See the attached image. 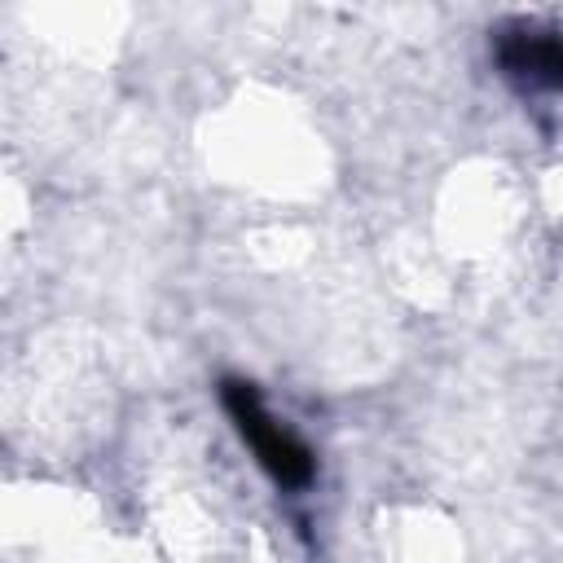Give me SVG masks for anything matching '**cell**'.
Segmentation results:
<instances>
[{
  "instance_id": "1",
  "label": "cell",
  "mask_w": 563,
  "mask_h": 563,
  "mask_svg": "<svg viewBox=\"0 0 563 563\" xmlns=\"http://www.w3.org/2000/svg\"><path fill=\"white\" fill-rule=\"evenodd\" d=\"M220 405H224L233 431L242 435V444L255 453V462L264 466V475L277 488L299 493V488L312 484V475H317L312 449L282 418H273V409L264 405V396L255 391V383H246V378H220Z\"/></svg>"
},
{
  "instance_id": "2",
  "label": "cell",
  "mask_w": 563,
  "mask_h": 563,
  "mask_svg": "<svg viewBox=\"0 0 563 563\" xmlns=\"http://www.w3.org/2000/svg\"><path fill=\"white\" fill-rule=\"evenodd\" d=\"M497 66L519 88H563V35L537 22H510L493 40Z\"/></svg>"
}]
</instances>
